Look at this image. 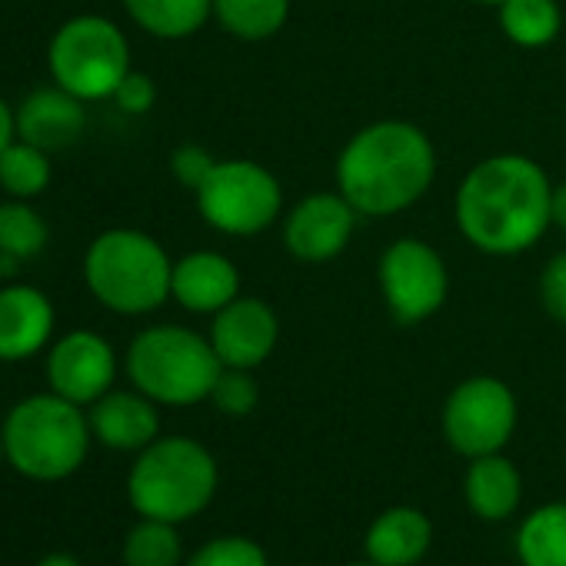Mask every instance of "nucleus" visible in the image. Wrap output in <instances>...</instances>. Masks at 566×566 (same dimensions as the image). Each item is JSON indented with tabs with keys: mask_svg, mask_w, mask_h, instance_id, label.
I'll use <instances>...</instances> for the list:
<instances>
[{
	"mask_svg": "<svg viewBox=\"0 0 566 566\" xmlns=\"http://www.w3.org/2000/svg\"><path fill=\"white\" fill-rule=\"evenodd\" d=\"M0 463H8V447H4V433H0Z\"/></svg>",
	"mask_w": 566,
	"mask_h": 566,
	"instance_id": "35",
	"label": "nucleus"
},
{
	"mask_svg": "<svg viewBox=\"0 0 566 566\" xmlns=\"http://www.w3.org/2000/svg\"><path fill=\"white\" fill-rule=\"evenodd\" d=\"M210 344L223 367L256 370L266 364L280 340V317L260 297H237L210 321Z\"/></svg>",
	"mask_w": 566,
	"mask_h": 566,
	"instance_id": "13",
	"label": "nucleus"
},
{
	"mask_svg": "<svg viewBox=\"0 0 566 566\" xmlns=\"http://www.w3.org/2000/svg\"><path fill=\"white\" fill-rule=\"evenodd\" d=\"M433 546V523L417 506H390L364 533V556L377 566H417Z\"/></svg>",
	"mask_w": 566,
	"mask_h": 566,
	"instance_id": "18",
	"label": "nucleus"
},
{
	"mask_svg": "<svg viewBox=\"0 0 566 566\" xmlns=\"http://www.w3.org/2000/svg\"><path fill=\"white\" fill-rule=\"evenodd\" d=\"M124 11L144 34L184 41L213 18V0H124Z\"/></svg>",
	"mask_w": 566,
	"mask_h": 566,
	"instance_id": "20",
	"label": "nucleus"
},
{
	"mask_svg": "<svg viewBox=\"0 0 566 566\" xmlns=\"http://www.w3.org/2000/svg\"><path fill=\"white\" fill-rule=\"evenodd\" d=\"M0 197H4V193H0Z\"/></svg>",
	"mask_w": 566,
	"mask_h": 566,
	"instance_id": "39",
	"label": "nucleus"
},
{
	"mask_svg": "<svg viewBox=\"0 0 566 566\" xmlns=\"http://www.w3.org/2000/svg\"><path fill=\"white\" fill-rule=\"evenodd\" d=\"M520 566H566V500L536 506L516 526Z\"/></svg>",
	"mask_w": 566,
	"mask_h": 566,
	"instance_id": "21",
	"label": "nucleus"
},
{
	"mask_svg": "<svg viewBox=\"0 0 566 566\" xmlns=\"http://www.w3.org/2000/svg\"><path fill=\"white\" fill-rule=\"evenodd\" d=\"M380 297L400 327L430 321L450 294V273L443 256L420 237H397L377 263Z\"/></svg>",
	"mask_w": 566,
	"mask_h": 566,
	"instance_id": "10",
	"label": "nucleus"
},
{
	"mask_svg": "<svg viewBox=\"0 0 566 566\" xmlns=\"http://www.w3.org/2000/svg\"><path fill=\"white\" fill-rule=\"evenodd\" d=\"M117 350L97 331H71L48 350V384L57 397L91 407L114 390Z\"/></svg>",
	"mask_w": 566,
	"mask_h": 566,
	"instance_id": "11",
	"label": "nucleus"
},
{
	"mask_svg": "<svg viewBox=\"0 0 566 566\" xmlns=\"http://www.w3.org/2000/svg\"><path fill=\"white\" fill-rule=\"evenodd\" d=\"M111 101H114L124 114L144 117V114H150L154 104H157V84H154V77H147V74H140V71H130V74L120 81V87L114 91Z\"/></svg>",
	"mask_w": 566,
	"mask_h": 566,
	"instance_id": "31",
	"label": "nucleus"
},
{
	"mask_svg": "<svg viewBox=\"0 0 566 566\" xmlns=\"http://www.w3.org/2000/svg\"><path fill=\"white\" fill-rule=\"evenodd\" d=\"M51 81L67 94L91 101H111L130 67L127 34L101 14H77L64 21L48 44Z\"/></svg>",
	"mask_w": 566,
	"mask_h": 566,
	"instance_id": "7",
	"label": "nucleus"
},
{
	"mask_svg": "<svg viewBox=\"0 0 566 566\" xmlns=\"http://www.w3.org/2000/svg\"><path fill=\"white\" fill-rule=\"evenodd\" d=\"M549 197L553 184L533 157L493 154L470 167L453 213L470 247L490 256H516L553 227Z\"/></svg>",
	"mask_w": 566,
	"mask_h": 566,
	"instance_id": "1",
	"label": "nucleus"
},
{
	"mask_svg": "<svg viewBox=\"0 0 566 566\" xmlns=\"http://www.w3.org/2000/svg\"><path fill=\"white\" fill-rule=\"evenodd\" d=\"M496 18L503 38L526 51L553 44L563 31L559 0H503L496 8Z\"/></svg>",
	"mask_w": 566,
	"mask_h": 566,
	"instance_id": "22",
	"label": "nucleus"
},
{
	"mask_svg": "<svg viewBox=\"0 0 566 566\" xmlns=\"http://www.w3.org/2000/svg\"><path fill=\"white\" fill-rule=\"evenodd\" d=\"M8 463L34 483H61L74 476L94 443L87 410L54 390L24 397L4 417Z\"/></svg>",
	"mask_w": 566,
	"mask_h": 566,
	"instance_id": "4",
	"label": "nucleus"
},
{
	"mask_svg": "<svg viewBox=\"0 0 566 566\" xmlns=\"http://www.w3.org/2000/svg\"><path fill=\"white\" fill-rule=\"evenodd\" d=\"M124 566H180L184 563V539L177 533V523L140 516L124 536L120 549Z\"/></svg>",
	"mask_w": 566,
	"mask_h": 566,
	"instance_id": "26",
	"label": "nucleus"
},
{
	"mask_svg": "<svg viewBox=\"0 0 566 566\" xmlns=\"http://www.w3.org/2000/svg\"><path fill=\"white\" fill-rule=\"evenodd\" d=\"M549 220L556 230L566 233V180L553 184V197H549Z\"/></svg>",
	"mask_w": 566,
	"mask_h": 566,
	"instance_id": "33",
	"label": "nucleus"
},
{
	"mask_svg": "<svg viewBox=\"0 0 566 566\" xmlns=\"http://www.w3.org/2000/svg\"><path fill=\"white\" fill-rule=\"evenodd\" d=\"M48 240V220L31 200H0V253H4L8 266L41 256Z\"/></svg>",
	"mask_w": 566,
	"mask_h": 566,
	"instance_id": "24",
	"label": "nucleus"
},
{
	"mask_svg": "<svg viewBox=\"0 0 566 566\" xmlns=\"http://www.w3.org/2000/svg\"><path fill=\"white\" fill-rule=\"evenodd\" d=\"M18 140V111L0 97V154Z\"/></svg>",
	"mask_w": 566,
	"mask_h": 566,
	"instance_id": "32",
	"label": "nucleus"
},
{
	"mask_svg": "<svg viewBox=\"0 0 566 566\" xmlns=\"http://www.w3.org/2000/svg\"><path fill=\"white\" fill-rule=\"evenodd\" d=\"M34 566H81V559L77 556H71V553H48V556H41Z\"/></svg>",
	"mask_w": 566,
	"mask_h": 566,
	"instance_id": "34",
	"label": "nucleus"
},
{
	"mask_svg": "<svg viewBox=\"0 0 566 566\" xmlns=\"http://www.w3.org/2000/svg\"><path fill=\"white\" fill-rule=\"evenodd\" d=\"M51 154L21 137L0 154V193L11 200H38L51 187Z\"/></svg>",
	"mask_w": 566,
	"mask_h": 566,
	"instance_id": "25",
	"label": "nucleus"
},
{
	"mask_svg": "<svg viewBox=\"0 0 566 566\" xmlns=\"http://www.w3.org/2000/svg\"><path fill=\"white\" fill-rule=\"evenodd\" d=\"M11 266H8V260H4V253H0V280H4V273H8Z\"/></svg>",
	"mask_w": 566,
	"mask_h": 566,
	"instance_id": "37",
	"label": "nucleus"
},
{
	"mask_svg": "<svg viewBox=\"0 0 566 566\" xmlns=\"http://www.w3.org/2000/svg\"><path fill=\"white\" fill-rule=\"evenodd\" d=\"M84 127H87L84 101L57 84L31 91L18 107V137L48 154L71 147L84 134Z\"/></svg>",
	"mask_w": 566,
	"mask_h": 566,
	"instance_id": "17",
	"label": "nucleus"
},
{
	"mask_svg": "<svg viewBox=\"0 0 566 566\" xmlns=\"http://www.w3.org/2000/svg\"><path fill=\"white\" fill-rule=\"evenodd\" d=\"M220 486L213 453L193 437H157L127 473V500L137 516L187 523L200 516Z\"/></svg>",
	"mask_w": 566,
	"mask_h": 566,
	"instance_id": "5",
	"label": "nucleus"
},
{
	"mask_svg": "<svg viewBox=\"0 0 566 566\" xmlns=\"http://www.w3.org/2000/svg\"><path fill=\"white\" fill-rule=\"evenodd\" d=\"M463 496L473 516L483 523H503L520 510L523 476L516 463L503 453L473 457L463 476Z\"/></svg>",
	"mask_w": 566,
	"mask_h": 566,
	"instance_id": "19",
	"label": "nucleus"
},
{
	"mask_svg": "<svg viewBox=\"0 0 566 566\" xmlns=\"http://www.w3.org/2000/svg\"><path fill=\"white\" fill-rule=\"evenodd\" d=\"M520 420L516 394L500 377H467L457 384L443 403V440L453 453L473 460L486 453H503L513 440Z\"/></svg>",
	"mask_w": 566,
	"mask_h": 566,
	"instance_id": "9",
	"label": "nucleus"
},
{
	"mask_svg": "<svg viewBox=\"0 0 566 566\" xmlns=\"http://www.w3.org/2000/svg\"><path fill=\"white\" fill-rule=\"evenodd\" d=\"M357 217L340 190L307 193L283 217V247L301 263H327L347 250Z\"/></svg>",
	"mask_w": 566,
	"mask_h": 566,
	"instance_id": "12",
	"label": "nucleus"
},
{
	"mask_svg": "<svg viewBox=\"0 0 566 566\" xmlns=\"http://www.w3.org/2000/svg\"><path fill=\"white\" fill-rule=\"evenodd\" d=\"M217 167V160L210 157V150H203L200 144H184L170 154V174L177 177L180 187H187L190 193L200 190V184L210 177V170Z\"/></svg>",
	"mask_w": 566,
	"mask_h": 566,
	"instance_id": "30",
	"label": "nucleus"
},
{
	"mask_svg": "<svg viewBox=\"0 0 566 566\" xmlns=\"http://www.w3.org/2000/svg\"><path fill=\"white\" fill-rule=\"evenodd\" d=\"M160 403L140 390H111L87 407L91 433L101 447L117 453H140L160 437Z\"/></svg>",
	"mask_w": 566,
	"mask_h": 566,
	"instance_id": "16",
	"label": "nucleus"
},
{
	"mask_svg": "<svg viewBox=\"0 0 566 566\" xmlns=\"http://www.w3.org/2000/svg\"><path fill=\"white\" fill-rule=\"evenodd\" d=\"M57 311L34 283H0V360L21 364L51 347Z\"/></svg>",
	"mask_w": 566,
	"mask_h": 566,
	"instance_id": "14",
	"label": "nucleus"
},
{
	"mask_svg": "<svg viewBox=\"0 0 566 566\" xmlns=\"http://www.w3.org/2000/svg\"><path fill=\"white\" fill-rule=\"evenodd\" d=\"M470 4H490V8H500L503 0H470Z\"/></svg>",
	"mask_w": 566,
	"mask_h": 566,
	"instance_id": "36",
	"label": "nucleus"
},
{
	"mask_svg": "<svg viewBox=\"0 0 566 566\" xmlns=\"http://www.w3.org/2000/svg\"><path fill=\"white\" fill-rule=\"evenodd\" d=\"M203 223L227 237H256L283 213L280 180L256 160H217L193 193Z\"/></svg>",
	"mask_w": 566,
	"mask_h": 566,
	"instance_id": "8",
	"label": "nucleus"
},
{
	"mask_svg": "<svg viewBox=\"0 0 566 566\" xmlns=\"http://www.w3.org/2000/svg\"><path fill=\"white\" fill-rule=\"evenodd\" d=\"M213 21L230 38L260 44L291 21V0H213Z\"/></svg>",
	"mask_w": 566,
	"mask_h": 566,
	"instance_id": "23",
	"label": "nucleus"
},
{
	"mask_svg": "<svg viewBox=\"0 0 566 566\" xmlns=\"http://www.w3.org/2000/svg\"><path fill=\"white\" fill-rule=\"evenodd\" d=\"M347 566H377V563H374V559H367V556H364V559H357V563H347Z\"/></svg>",
	"mask_w": 566,
	"mask_h": 566,
	"instance_id": "38",
	"label": "nucleus"
},
{
	"mask_svg": "<svg viewBox=\"0 0 566 566\" xmlns=\"http://www.w3.org/2000/svg\"><path fill=\"white\" fill-rule=\"evenodd\" d=\"M174 260L164 243L134 227H114L91 240L84 283L91 297L120 317H144L170 301Z\"/></svg>",
	"mask_w": 566,
	"mask_h": 566,
	"instance_id": "3",
	"label": "nucleus"
},
{
	"mask_svg": "<svg viewBox=\"0 0 566 566\" xmlns=\"http://www.w3.org/2000/svg\"><path fill=\"white\" fill-rule=\"evenodd\" d=\"M124 370L144 397L160 407H197L210 400V390L223 370L210 337L177 327L157 324L140 331L124 357Z\"/></svg>",
	"mask_w": 566,
	"mask_h": 566,
	"instance_id": "6",
	"label": "nucleus"
},
{
	"mask_svg": "<svg viewBox=\"0 0 566 566\" xmlns=\"http://www.w3.org/2000/svg\"><path fill=\"white\" fill-rule=\"evenodd\" d=\"M184 566H270V556L250 536H213L200 543Z\"/></svg>",
	"mask_w": 566,
	"mask_h": 566,
	"instance_id": "27",
	"label": "nucleus"
},
{
	"mask_svg": "<svg viewBox=\"0 0 566 566\" xmlns=\"http://www.w3.org/2000/svg\"><path fill=\"white\" fill-rule=\"evenodd\" d=\"M210 403L223 413V417H250L260 403V384L253 377V370H240V367H223L213 390H210Z\"/></svg>",
	"mask_w": 566,
	"mask_h": 566,
	"instance_id": "28",
	"label": "nucleus"
},
{
	"mask_svg": "<svg viewBox=\"0 0 566 566\" xmlns=\"http://www.w3.org/2000/svg\"><path fill=\"white\" fill-rule=\"evenodd\" d=\"M237 297H240V270L230 256L217 250H193L174 260L170 301H177L187 314L213 317Z\"/></svg>",
	"mask_w": 566,
	"mask_h": 566,
	"instance_id": "15",
	"label": "nucleus"
},
{
	"mask_svg": "<svg viewBox=\"0 0 566 566\" xmlns=\"http://www.w3.org/2000/svg\"><path fill=\"white\" fill-rule=\"evenodd\" d=\"M539 304L549 321L566 327V250L553 253L539 273Z\"/></svg>",
	"mask_w": 566,
	"mask_h": 566,
	"instance_id": "29",
	"label": "nucleus"
},
{
	"mask_svg": "<svg viewBox=\"0 0 566 566\" xmlns=\"http://www.w3.org/2000/svg\"><path fill=\"white\" fill-rule=\"evenodd\" d=\"M433 140L407 120L367 124L337 157V190L360 217L403 213L433 187Z\"/></svg>",
	"mask_w": 566,
	"mask_h": 566,
	"instance_id": "2",
	"label": "nucleus"
}]
</instances>
